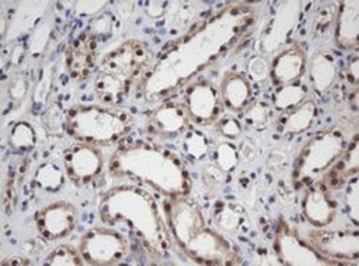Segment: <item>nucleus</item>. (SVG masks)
<instances>
[{"instance_id":"14","label":"nucleus","mask_w":359,"mask_h":266,"mask_svg":"<svg viewBox=\"0 0 359 266\" xmlns=\"http://www.w3.org/2000/svg\"><path fill=\"white\" fill-rule=\"evenodd\" d=\"M334 75L335 68L331 59L323 55H318L312 64V79L315 81L318 90H326V88L331 85Z\"/></svg>"},{"instance_id":"15","label":"nucleus","mask_w":359,"mask_h":266,"mask_svg":"<svg viewBox=\"0 0 359 266\" xmlns=\"http://www.w3.org/2000/svg\"><path fill=\"white\" fill-rule=\"evenodd\" d=\"M184 112L182 108H178L175 105H168L163 109H160L156 115V123L160 128H163L164 131H178L184 126Z\"/></svg>"},{"instance_id":"4","label":"nucleus","mask_w":359,"mask_h":266,"mask_svg":"<svg viewBox=\"0 0 359 266\" xmlns=\"http://www.w3.org/2000/svg\"><path fill=\"white\" fill-rule=\"evenodd\" d=\"M78 212L68 203H55L38 213L39 232L48 239H59L67 236L76 225Z\"/></svg>"},{"instance_id":"10","label":"nucleus","mask_w":359,"mask_h":266,"mask_svg":"<svg viewBox=\"0 0 359 266\" xmlns=\"http://www.w3.org/2000/svg\"><path fill=\"white\" fill-rule=\"evenodd\" d=\"M305 68V55L301 49L292 48L280 53L273 64V78L278 84H289L299 78Z\"/></svg>"},{"instance_id":"7","label":"nucleus","mask_w":359,"mask_h":266,"mask_svg":"<svg viewBox=\"0 0 359 266\" xmlns=\"http://www.w3.org/2000/svg\"><path fill=\"white\" fill-rule=\"evenodd\" d=\"M189 112L194 120L200 123H207L215 118L219 109V100L212 85L197 84L191 86L187 93Z\"/></svg>"},{"instance_id":"19","label":"nucleus","mask_w":359,"mask_h":266,"mask_svg":"<svg viewBox=\"0 0 359 266\" xmlns=\"http://www.w3.org/2000/svg\"><path fill=\"white\" fill-rule=\"evenodd\" d=\"M305 97V91L302 86H285L278 93L275 102L279 108H287L297 102H301Z\"/></svg>"},{"instance_id":"2","label":"nucleus","mask_w":359,"mask_h":266,"mask_svg":"<svg viewBox=\"0 0 359 266\" xmlns=\"http://www.w3.org/2000/svg\"><path fill=\"white\" fill-rule=\"evenodd\" d=\"M68 130L71 135L83 141L107 142L121 137L128 130V120L108 109L81 108L69 112Z\"/></svg>"},{"instance_id":"24","label":"nucleus","mask_w":359,"mask_h":266,"mask_svg":"<svg viewBox=\"0 0 359 266\" xmlns=\"http://www.w3.org/2000/svg\"><path fill=\"white\" fill-rule=\"evenodd\" d=\"M20 86H26L25 79H22V78L13 79V81L11 82V95H12L13 98H19V97H22V95L25 94V90H20Z\"/></svg>"},{"instance_id":"5","label":"nucleus","mask_w":359,"mask_h":266,"mask_svg":"<svg viewBox=\"0 0 359 266\" xmlns=\"http://www.w3.org/2000/svg\"><path fill=\"white\" fill-rule=\"evenodd\" d=\"M311 244L319 252L332 258L355 259L358 255V234L342 232H312Z\"/></svg>"},{"instance_id":"12","label":"nucleus","mask_w":359,"mask_h":266,"mask_svg":"<svg viewBox=\"0 0 359 266\" xmlns=\"http://www.w3.org/2000/svg\"><path fill=\"white\" fill-rule=\"evenodd\" d=\"M223 100L231 109H242L250 98V85L241 75H229L222 85Z\"/></svg>"},{"instance_id":"1","label":"nucleus","mask_w":359,"mask_h":266,"mask_svg":"<svg viewBox=\"0 0 359 266\" xmlns=\"http://www.w3.org/2000/svg\"><path fill=\"white\" fill-rule=\"evenodd\" d=\"M148 62V52L140 44H127L112 52L102 65V74L97 81V91L107 102H112L126 91L131 81Z\"/></svg>"},{"instance_id":"16","label":"nucleus","mask_w":359,"mask_h":266,"mask_svg":"<svg viewBox=\"0 0 359 266\" xmlns=\"http://www.w3.org/2000/svg\"><path fill=\"white\" fill-rule=\"evenodd\" d=\"M313 115H315V105L312 102H305L287 117L286 130L290 133H301L306 130L312 123Z\"/></svg>"},{"instance_id":"21","label":"nucleus","mask_w":359,"mask_h":266,"mask_svg":"<svg viewBox=\"0 0 359 266\" xmlns=\"http://www.w3.org/2000/svg\"><path fill=\"white\" fill-rule=\"evenodd\" d=\"M38 182L46 189H55L61 185L62 177H61V173H59L55 167L46 166V167H42V170L39 171Z\"/></svg>"},{"instance_id":"18","label":"nucleus","mask_w":359,"mask_h":266,"mask_svg":"<svg viewBox=\"0 0 359 266\" xmlns=\"http://www.w3.org/2000/svg\"><path fill=\"white\" fill-rule=\"evenodd\" d=\"M48 265H82L81 256L69 246L56 248L46 259Z\"/></svg>"},{"instance_id":"6","label":"nucleus","mask_w":359,"mask_h":266,"mask_svg":"<svg viewBox=\"0 0 359 266\" xmlns=\"http://www.w3.org/2000/svg\"><path fill=\"white\" fill-rule=\"evenodd\" d=\"M65 166L72 179L89 182L101 170V153L91 145H76L67 153Z\"/></svg>"},{"instance_id":"22","label":"nucleus","mask_w":359,"mask_h":266,"mask_svg":"<svg viewBox=\"0 0 359 266\" xmlns=\"http://www.w3.org/2000/svg\"><path fill=\"white\" fill-rule=\"evenodd\" d=\"M246 118L250 124H256V126L266 124L269 121V118H271V109H269V107L264 104H255L248 111Z\"/></svg>"},{"instance_id":"11","label":"nucleus","mask_w":359,"mask_h":266,"mask_svg":"<svg viewBox=\"0 0 359 266\" xmlns=\"http://www.w3.org/2000/svg\"><path fill=\"white\" fill-rule=\"evenodd\" d=\"M306 218L316 226H323L334 218L335 204L320 190L311 192L304 203Z\"/></svg>"},{"instance_id":"17","label":"nucleus","mask_w":359,"mask_h":266,"mask_svg":"<svg viewBox=\"0 0 359 266\" xmlns=\"http://www.w3.org/2000/svg\"><path fill=\"white\" fill-rule=\"evenodd\" d=\"M339 44L352 46L356 44V8L344 9L339 20Z\"/></svg>"},{"instance_id":"20","label":"nucleus","mask_w":359,"mask_h":266,"mask_svg":"<svg viewBox=\"0 0 359 266\" xmlns=\"http://www.w3.org/2000/svg\"><path fill=\"white\" fill-rule=\"evenodd\" d=\"M34 140V131L27 124L16 126L11 137V142L13 144V147H18V149H29V147H32Z\"/></svg>"},{"instance_id":"8","label":"nucleus","mask_w":359,"mask_h":266,"mask_svg":"<svg viewBox=\"0 0 359 266\" xmlns=\"http://www.w3.org/2000/svg\"><path fill=\"white\" fill-rule=\"evenodd\" d=\"M186 249L194 258L205 262H224L230 255L227 245L219 236L204 229L194 234V238H191L190 242L186 245Z\"/></svg>"},{"instance_id":"9","label":"nucleus","mask_w":359,"mask_h":266,"mask_svg":"<svg viewBox=\"0 0 359 266\" xmlns=\"http://www.w3.org/2000/svg\"><path fill=\"white\" fill-rule=\"evenodd\" d=\"M171 223L175 232L177 239L186 246L194 234H197L201 229H204L203 219L200 213L187 203H178L174 204Z\"/></svg>"},{"instance_id":"13","label":"nucleus","mask_w":359,"mask_h":266,"mask_svg":"<svg viewBox=\"0 0 359 266\" xmlns=\"http://www.w3.org/2000/svg\"><path fill=\"white\" fill-rule=\"evenodd\" d=\"M75 49L71 52L69 59H68V67L71 69V74L74 78H78L79 75H85L86 69L93 65L94 59V46L95 44L93 41H78Z\"/></svg>"},{"instance_id":"3","label":"nucleus","mask_w":359,"mask_h":266,"mask_svg":"<svg viewBox=\"0 0 359 266\" xmlns=\"http://www.w3.org/2000/svg\"><path fill=\"white\" fill-rule=\"evenodd\" d=\"M83 259L94 265H112L123 259L127 242L115 232L94 229L88 232L81 242Z\"/></svg>"},{"instance_id":"23","label":"nucleus","mask_w":359,"mask_h":266,"mask_svg":"<svg viewBox=\"0 0 359 266\" xmlns=\"http://www.w3.org/2000/svg\"><path fill=\"white\" fill-rule=\"evenodd\" d=\"M222 133L229 137H236L238 133H241V127H238V124L234 120H227L222 126Z\"/></svg>"}]
</instances>
